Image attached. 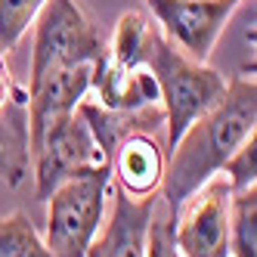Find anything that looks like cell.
Wrapping results in <instances>:
<instances>
[{
	"label": "cell",
	"instance_id": "1",
	"mask_svg": "<svg viewBox=\"0 0 257 257\" xmlns=\"http://www.w3.org/2000/svg\"><path fill=\"white\" fill-rule=\"evenodd\" d=\"M251 134H257V84L254 78L232 75L226 78L223 96L205 115H198L168 149L164 180L158 189L168 208V223L195 189L223 171V161Z\"/></svg>",
	"mask_w": 257,
	"mask_h": 257
},
{
	"label": "cell",
	"instance_id": "2",
	"mask_svg": "<svg viewBox=\"0 0 257 257\" xmlns=\"http://www.w3.org/2000/svg\"><path fill=\"white\" fill-rule=\"evenodd\" d=\"M140 65L158 84V96L164 108V149L183 137V131L223 96L226 75H220L208 62H195L177 44L161 34L155 22H149L140 47Z\"/></svg>",
	"mask_w": 257,
	"mask_h": 257
},
{
	"label": "cell",
	"instance_id": "3",
	"mask_svg": "<svg viewBox=\"0 0 257 257\" xmlns=\"http://www.w3.org/2000/svg\"><path fill=\"white\" fill-rule=\"evenodd\" d=\"M108 195H112V164L59 183L47 198V248L56 257H87V248L105 220Z\"/></svg>",
	"mask_w": 257,
	"mask_h": 257
},
{
	"label": "cell",
	"instance_id": "4",
	"mask_svg": "<svg viewBox=\"0 0 257 257\" xmlns=\"http://www.w3.org/2000/svg\"><path fill=\"white\" fill-rule=\"evenodd\" d=\"M105 53V41L96 25L75 0H44L34 19V47H31V75L65 65H93Z\"/></svg>",
	"mask_w": 257,
	"mask_h": 257
},
{
	"label": "cell",
	"instance_id": "5",
	"mask_svg": "<svg viewBox=\"0 0 257 257\" xmlns=\"http://www.w3.org/2000/svg\"><path fill=\"white\" fill-rule=\"evenodd\" d=\"M102 164H108V158L99 149L96 137L90 134L84 115L75 108L71 115L53 121L44 131V137L38 140V146L31 149L34 198L47 201L59 183L87 171H96Z\"/></svg>",
	"mask_w": 257,
	"mask_h": 257
},
{
	"label": "cell",
	"instance_id": "6",
	"mask_svg": "<svg viewBox=\"0 0 257 257\" xmlns=\"http://www.w3.org/2000/svg\"><path fill=\"white\" fill-rule=\"evenodd\" d=\"M229 198L223 174L195 189L171 220V238L180 257H229Z\"/></svg>",
	"mask_w": 257,
	"mask_h": 257
},
{
	"label": "cell",
	"instance_id": "7",
	"mask_svg": "<svg viewBox=\"0 0 257 257\" xmlns=\"http://www.w3.org/2000/svg\"><path fill=\"white\" fill-rule=\"evenodd\" d=\"M146 4L164 38L195 62H208L242 0H146Z\"/></svg>",
	"mask_w": 257,
	"mask_h": 257
},
{
	"label": "cell",
	"instance_id": "8",
	"mask_svg": "<svg viewBox=\"0 0 257 257\" xmlns=\"http://www.w3.org/2000/svg\"><path fill=\"white\" fill-rule=\"evenodd\" d=\"M93 65H65L31 75L25 87V118H28V152L38 146L44 131L87 99Z\"/></svg>",
	"mask_w": 257,
	"mask_h": 257
},
{
	"label": "cell",
	"instance_id": "9",
	"mask_svg": "<svg viewBox=\"0 0 257 257\" xmlns=\"http://www.w3.org/2000/svg\"><path fill=\"white\" fill-rule=\"evenodd\" d=\"M108 164H112L115 189H121L131 198H152L161 189L168 149H164V140L158 134L137 131V134H127L115 146Z\"/></svg>",
	"mask_w": 257,
	"mask_h": 257
},
{
	"label": "cell",
	"instance_id": "10",
	"mask_svg": "<svg viewBox=\"0 0 257 257\" xmlns=\"http://www.w3.org/2000/svg\"><path fill=\"white\" fill-rule=\"evenodd\" d=\"M108 198H112V211L90 242L87 257H146V232L155 217L158 198H131L115 186Z\"/></svg>",
	"mask_w": 257,
	"mask_h": 257
},
{
	"label": "cell",
	"instance_id": "11",
	"mask_svg": "<svg viewBox=\"0 0 257 257\" xmlns=\"http://www.w3.org/2000/svg\"><path fill=\"white\" fill-rule=\"evenodd\" d=\"M90 90H96V99L105 108H115V112H131V108H143L161 102L158 96V84L155 78L146 71L143 65L127 68L118 65L108 50L93 62V75H90Z\"/></svg>",
	"mask_w": 257,
	"mask_h": 257
},
{
	"label": "cell",
	"instance_id": "12",
	"mask_svg": "<svg viewBox=\"0 0 257 257\" xmlns=\"http://www.w3.org/2000/svg\"><path fill=\"white\" fill-rule=\"evenodd\" d=\"M31 171L28 152V118H25V87L0 108V180L7 186H22Z\"/></svg>",
	"mask_w": 257,
	"mask_h": 257
},
{
	"label": "cell",
	"instance_id": "13",
	"mask_svg": "<svg viewBox=\"0 0 257 257\" xmlns=\"http://www.w3.org/2000/svg\"><path fill=\"white\" fill-rule=\"evenodd\" d=\"M229 257H257V186L229 198Z\"/></svg>",
	"mask_w": 257,
	"mask_h": 257
},
{
	"label": "cell",
	"instance_id": "14",
	"mask_svg": "<svg viewBox=\"0 0 257 257\" xmlns=\"http://www.w3.org/2000/svg\"><path fill=\"white\" fill-rule=\"evenodd\" d=\"M0 257H56L25 211L0 220Z\"/></svg>",
	"mask_w": 257,
	"mask_h": 257
},
{
	"label": "cell",
	"instance_id": "15",
	"mask_svg": "<svg viewBox=\"0 0 257 257\" xmlns=\"http://www.w3.org/2000/svg\"><path fill=\"white\" fill-rule=\"evenodd\" d=\"M146 28H149V19H146L143 13H124L118 19V25H115L112 41L105 44L108 56H112L118 65L137 68L140 65V47H143V38H146Z\"/></svg>",
	"mask_w": 257,
	"mask_h": 257
},
{
	"label": "cell",
	"instance_id": "16",
	"mask_svg": "<svg viewBox=\"0 0 257 257\" xmlns=\"http://www.w3.org/2000/svg\"><path fill=\"white\" fill-rule=\"evenodd\" d=\"M44 0H0V53H10L34 25Z\"/></svg>",
	"mask_w": 257,
	"mask_h": 257
},
{
	"label": "cell",
	"instance_id": "17",
	"mask_svg": "<svg viewBox=\"0 0 257 257\" xmlns=\"http://www.w3.org/2000/svg\"><path fill=\"white\" fill-rule=\"evenodd\" d=\"M223 180L232 186V192L257 186V134H251L238 149L223 161Z\"/></svg>",
	"mask_w": 257,
	"mask_h": 257
},
{
	"label": "cell",
	"instance_id": "18",
	"mask_svg": "<svg viewBox=\"0 0 257 257\" xmlns=\"http://www.w3.org/2000/svg\"><path fill=\"white\" fill-rule=\"evenodd\" d=\"M146 257H180L174 248V238H171L168 217L164 220H158V214L152 217L149 232H146Z\"/></svg>",
	"mask_w": 257,
	"mask_h": 257
},
{
	"label": "cell",
	"instance_id": "19",
	"mask_svg": "<svg viewBox=\"0 0 257 257\" xmlns=\"http://www.w3.org/2000/svg\"><path fill=\"white\" fill-rule=\"evenodd\" d=\"M16 81H13V75H10V65H7V59H4V53H0V108H4L13 96H16Z\"/></svg>",
	"mask_w": 257,
	"mask_h": 257
}]
</instances>
